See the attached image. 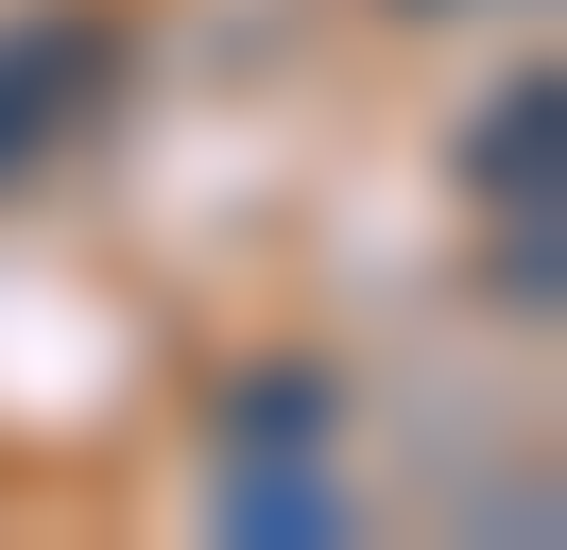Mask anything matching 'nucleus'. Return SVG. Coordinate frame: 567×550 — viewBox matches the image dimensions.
Listing matches in <instances>:
<instances>
[{"instance_id":"nucleus-1","label":"nucleus","mask_w":567,"mask_h":550,"mask_svg":"<svg viewBox=\"0 0 567 550\" xmlns=\"http://www.w3.org/2000/svg\"><path fill=\"white\" fill-rule=\"evenodd\" d=\"M86 86H104V34H86V18H35L18 52H0V172L35 155L52 121H86Z\"/></svg>"},{"instance_id":"nucleus-2","label":"nucleus","mask_w":567,"mask_h":550,"mask_svg":"<svg viewBox=\"0 0 567 550\" xmlns=\"http://www.w3.org/2000/svg\"><path fill=\"white\" fill-rule=\"evenodd\" d=\"M310 447H327V378L310 361H258L224 396V465H310Z\"/></svg>"},{"instance_id":"nucleus-3","label":"nucleus","mask_w":567,"mask_h":550,"mask_svg":"<svg viewBox=\"0 0 567 550\" xmlns=\"http://www.w3.org/2000/svg\"><path fill=\"white\" fill-rule=\"evenodd\" d=\"M464 172H482V190H516V224H550V86H516V103H498Z\"/></svg>"},{"instance_id":"nucleus-4","label":"nucleus","mask_w":567,"mask_h":550,"mask_svg":"<svg viewBox=\"0 0 567 550\" xmlns=\"http://www.w3.org/2000/svg\"><path fill=\"white\" fill-rule=\"evenodd\" d=\"M395 18H447V0H395Z\"/></svg>"}]
</instances>
